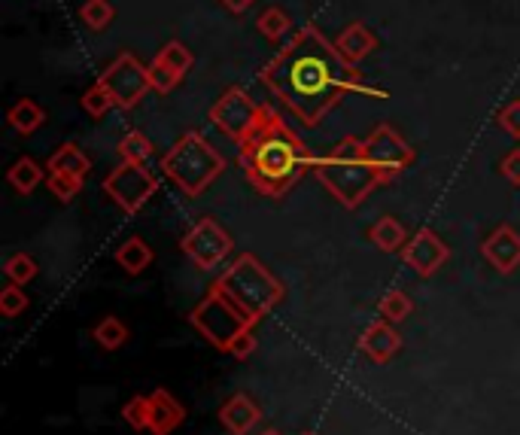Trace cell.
Returning <instances> with one entry per match:
<instances>
[{
    "instance_id": "cell-1",
    "label": "cell",
    "mask_w": 520,
    "mask_h": 435,
    "mask_svg": "<svg viewBox=\"0 0 520 435\" xmlns=\"http://www.w3.org/2000/svg\"><path fill=\"white\" fill-rule=\"evenodd\" d=\"M259 77L305 128H317L341 95L356 92L375 101L390 98L384 89L362 83L359 70L341 58L335 43H329L317 25H305L262 67Z\"/></svg>"
},
{
    "instance_id": "cell-2",
    "label": "cell",
    "mask_w": 520,
    "mask_h": 435,
    "mask_svg": "<svg viewBox=\"0 0 520 435\" xmlns=\"http://www.w3.org/2000/svg\"><path fill=\"white\" fill-rule=\"evenodd\" d=\"M238 165L262 195L283 198L314 165V159L305 140L283 122V116L265 107L253 131L238 143Z\"/></svg>"
},
{
    "instance_id": "cell-3",
    "label": "cell",
    "mask_w": 520,
    "mask_h": 435,
    "mask_svg": "<svg viewBox=\"0 0 520 435\" xmlns=\"http://www.w3.org/2000/svg\"><path fill=\"white\" fill-rule=\"evenodd\" d=\"M314 177L329 189V195L341 207H359L375 186L384 183L378 168L368 162L365 156V143L359 137H344L335 147L323 156L314 159Z\"/></svg>"
},
{
    "instance_id": "cell-4",
    "label": "cell",
    "mask_w": 520,
    "mask_h": 435,
    "mask_svg": "<svg viewBox=\"0 0 520 435\" xmlns=\"http://www.w3.org/2000/svg\"><path fill=\"white\" fill-rule=\"evenodd\" d=\"M162 171L183 195L198 198L222 171H226V159L219 156V150L204 134L186 131L162 156Z\"/></svg>"
},
{
    "instance_id": "cell-5",
    "label": "cell",
    "mask_w": 520,
    "mask_h": 435,
    "mask_svg": "<svg viewBox=\"0 0 520 435\" xmlns=\"http://www.w3.org/2000/svg\"><path fill=\"white\" fill-rule=\"evenodd\" d=\"M213 286H219L253 323H259L283 299V283L253 253L238 256Z\"/></svg>"
},
{
    "instance_id": "cell-6",
    "label": "cell",
    "mask_w": 520,
    "mask_h": 435,
    "mask_svg": "<svg viewBox=\"0 0 520 435\" xmlns=\"http://www.w3.org/2000/svg\"><path fill=\"white\" fill-rule=\"evenodd\" d=\"M189 323H192L210 344H216V347H222V350H229L232 341H235L238 335H244V332L253 329V320H250L226 293H222L219 286H213L210 293L204 296V302L192 311Z\"/></svg>"
},
{
    "instance_id": "cell-7",
    "label": "cell",
    "mask_w": 520,
    "mask_h": 435,
    "mask_svg": "<svg viewBox=\"0 0 520 435\" xmlns=\"http://www.w3.org/2000/svg\"><path fill=\"white\" fill-rule=\"evenodd\" d=\"M98 86L110 95L113 107L119 110H134L146 92L153 89V80H150V67H143L137 55L131 52H122L116 55L107 70L98 77Z\"/></svg>"
},
{
    "instance_id": "cell-8",
    "label": "cell",
    "mask_w": 520,
    "mask_h": 435,
    "mask_svg": "<svg viewBox=\"0 0 520 435\" xmlns=\"http://www.w3.org/2000/svg\"><path fill=\"white\" fill-rule=\"evenodd\" d=\"M262 110H265V104H256L241 86H232V89L222 92V98L210 107V122L226 137L241 143L253 131V125L259 122Z\"/></svg>"
},
{
    "instance_id": "cell-9",
    "label": "cell",
    "mask_w": 520,
    "mask_h": 435,
    "mask_svg": "<svg viewBox=\"0 0 520 435\" xmlns=\"http://www.w3.org/2000/svg\"><path fill=\"white\" fill-rule=\"evenodd\" d=\"M156 189H159V180L153 177V171H146V165H134V162H122L104 180V192L125 213H137L146 201L156 195Z\"/></svg>"
},
{
    "instance_id": "cell-10",
    "label": "cell",
    "mask_w": 520,
    "mask_h": 435,
    "mask_svg": "<svg viewBox=\"0 0 520 435\" xmlns=\"http://www.w3.org/2000/svg\"><path fill=\"white\" fill-rule=\"evenodd\" d=\"M362 143H365L368 162L378 168V174L384 177V183L393 180V177H399L414 162V150L408 147V140L393 125H387V122L378 125Z\"/></svg>"
},
{
    "instance_id": "cell-11",
    "label": "cell",
    "mask_w": 520,
    "mask_h": 435,
    "mask_svg": "<svg viewBox=\"0 0 520 435\" xmlns=\"http://www.w3.org/2000/svg\"><path fill=\"white\" fill-rule=\"evenodd\" d=\"M235 244H232V235L222 229L216 220L204 216L201 223H195L186 235H183V253L201 268V271H213L219 268L232 256Z\"/></svg>"
},
{
    "instance_id": "cell-12",
    "label": "cell",
    "mask_w": 520,
    "mask_h": 435,
    "mask_svg": "<svg viewBox=\"0 0 520 435\" xmlns=\"http://www.w3.org/2000/svg\"><path fill=\"white\" fill-rule=\"evenodd\" d=\"M192 61H195V58H192V52H189L186 43H180V40L165 43V46L159 49V55L153 58V64H150V80H153V89H156L159 95L174 92V89L183 83V77L189 74Z\"/></svg>"
},
{
    "instance_id": "cell-13",
    "label": "cell",
    "mask_w": 520,
    "mask_h": 435,
    "mask_svg": "<svg viewBox=\"0 0 520 435\" xmlns=\"http://www.w3.org/2000/svg\"><path fill=\"white\" fill-rule=\"evenodd\" d=\"M448 256H451L448 244H444L432 229H420V232H417V235L402 247V259H405V265L414 268L420 277L435 274L444 262H448Z\"/></svg>"
},
{
    "instance_id": "cell-14",
    "label": "cell",
    "mask_w": 520,
    "mask_h": 435,
    "mask_svg": "<svg viewBox=\"0 0 520 435\" xmlns=\"http://www.w3.org/2000/svg\"><path fill=\"white\" fill-rule=\"evenodd\" d=\"M484 259L499 271V274H511L520 265V232L511 226H499L481 247Z\"/></svg>"
},
{
    "instance_id": "cell-15",
    "label": "cell",
    "mask_w": 520,
    "mask_h": 435,
    "mask_svg": "<svg viewBox=\"0 0 520 435\" xmlns=\"http://www.w3.org/2000/svg\"><path fill=\"white\" fill-rule=\"evenodd\" d=\"M92 162L89 156L77 147V143H61V147L52 153L46 171H49V180H70V183H83L86 174H89Z\"/></svg>"
},
{
    "instance_id": "cell-16",
    "label": "cell",
    "mask_w": 520,
    "mask_h": 435,
    "mask_svg": "<svg viewBox=\"0 0 520 435\" xmlns=\"http://www.w3.org/2000/svg\"><path fill=\"white\" fill-rule=\"evenodd\" d=\"M399 347H402V338H399V332L390 320L371 323L359 338V350L375 362H390V356H396Z\"/></svg>"
},
{
    "instance_id": "cell-17",
    "label": "cell",
    "mask_w": 520,
    "mask_h": 435,
    "mask_svg": "<svg viewBox=\"0 0 520 435\" xmlns=\"http://www.w3.org/2000/svg\"><path fill=\"white\" fill-rule=\"evenodd\" d=\"M335 49L341 52V58L347 61V64H359V61H365L371 52L378 49V37L371 34L362 22H350L341 34H338V40H335Z\"/></svg>"
},
{
    "instance_id": "cell-18",
    "label": "cell",
    "mask_w": 520,
    "mask_h": 435,
    "mask_svg": "<svg viewBox=\"0 0 520 435\" xmlns=\"http://www.w3.org/2000/svg\"><path fill=\"white\" fill-rule=\"evenodd\" d=\"M183 417H186L183 405H180L168 390H156V393L150 396V429H153L156 435L174 432V429L183 423Z\"/></svg>"
},
{
    "instance_id": "cell-19",
    "label": "cell",
    "mask_w": 520,
    "mask_h": 435,
    "mask_svg": "<svg viewBox=\"0 0 520 435\" xmlns=\"http://www.w3.org/2000/svg\"><path fill=\"white\" fill-rule=\"evenodd\" d=\"M262 411L256 408V402L250 396H232L219 411V420L232 435H247L256 423H259Z\"/></svg>"
},
{
    "instance_id": "cell-20",
    "label": "cell",
    "mask_w": 520,
    "mask_h": 435,
    "mask_svg": "<svg viewBox=\"0 0 520 435\" xmlns=\"http://www.w3.org/2000/svg\"><path fill=\"white\" fill-rule=\"evenodd\" d=\"M368 238H371V244H375L378 250H384V253L402 250V247L408 244V238H405V226L396 220V216H381V220H378L375 226H371Z\"/></svg>"
},
{
    "instance_id": "cell-21",
    "label": "cell",
    "mask_w": 520,
    "mask_h": 435,
    "mask_svg": "<svg viewBox=\"0 0 520 435\" xmlns=\"http://www.w3.org/2000/svg\"><path fill=\"white\" fill-rule=\"evenodd\" d=\"M116 262L128 271V274H140V271H146L150 268V262H153V247L146 244L143 238H128L119 250H116Z\"/></svg>"
},
{
    "instance_id": "cell-22",
    "label": "cell",
    "mask_w": 520,
    "mask_h": 435,
    "mask_svg": "<svg viewBox=\"0 0 520 435\" xmlns=\"http://www.w3.org/2000/svg\"><path fill=\"white\" fill-rule=\"evenodd\" d=\"M43 119H46L43 107H40L37 101H31V98L16 101V104L10 107V113H7V122H10L19 134H34V131L43 125Z\"/></svg>"
},
{
    "instance_id": "cell-23",
    "label": "cell",
    "mask_w": 520,
    "mask_h": 435,
    "mask_svg": "<svg viewBox=\"0 0 520 435\" xmlns=\"http://www.w3.org/2000/svg\"><path fill=\"white\" fill-rule=\"evenodd\" d=\"M116 150H119V159H122V162L146 165V159L153 156V143H150V137L140 134V131H128V134L119 140Z\"/></svg>"
},
{
    "instance_id": "cell-24",
    "label": "cell",
    "mask_w": 520,
    "mask_h": 435,
    "mask_svg": "<svg viewBox=\"0 0 520 435\" xmlns=\"http://www.w3.org/2000/svg\"><path fill=\"white\" fill-rule=\"evenodd\" d=\"M10 183H13V189L16 192H22V195H28V192H34L40 183H43V168L34 162V159H19L13 168H10Z\"/></svg>"
},
{
    "instance_id": "cell-25",
    "label": "cell",
    "mask_w": 520,
    "mask_h": 435,
    "mask_svg": "<svg viewBox=\"0 0 520 435\" xmlns=\"http://www.w3.org/2000/svg\"><path fill=\"white\" fill-rule=\"evenodd\" d=\"M256 28H259V34H262V37H268V40H280V37H286V34H289L292 19H289V16L280 10V7H268V10H262V13H259Z\"/></svg>"
},
{
    "instance_id": "cell-26",
    "label": "cell",
    "mask_w": 520,
    "mask_h": 435,
    "mask_svg": "<svg viewBox=\"0 0 520 435\" xmlns=\"http://www.w3.org/2000/svg\"><path fill=\"white\" fill-rule=\"evenodd\" d=\"M95 341L104 347V350H119L125 341H128V329L122 320L116 317H104L98 326H95Z\"/></svg>"
},
{
    "instance_id": "cell-27",
    "label": "cell",
    "mask_w": 520,
    "mask_h": 435,
    "mask_svg": "<svg viewBox=\"0 0 520 435\" xmlns=\"http://www.w3.org/2000/svg\"><path fill=\"white\" fill-rule=\"evenodd\" d=\"M80 16H83V22H86L92 31H104V28L113 22L116 10H113L110 0H86L83 10H80Z\"/></svg>"
},
{
    "instance_id": "cell-28",
    "label": "cell",
    "mask_w": 520,
    "mask_h": 435,
    "mask_svg": "<svg viewBox=\"0 0 520 435\" xmlns=\"http://www.w3.org/2000/svg\"><path fill=\"white\" fill-rule=\"evenodd\" d=\"M4 274L10 277V283L25 286V283H31V280L37 277V262H34L28 253H13V256L7 259V265H4Z\"/></svg>"
},
{
    "instance_id": "cell-29",
    "label": "cell",
    "mask_w": 520,
    "mask_h": 435,
    "mask_svg": "<svg viewBox=\"0 0 520 435\" xmlns=\"http://www.w3.org/2000/svg\"><path fill=\"white\" fill-rule=\"evenodd\" d=\"M411 299L405 296V293H399V289H393V293H387L384 299H381V317L384 320H390V323H402L408 314H411Z\"/></svg>"
},
{
    "instance_id": "cell-30",
    "label": "cell",
    "mask_w": 520,
    "mask_h": 435,
    "mask_svg": "<svg viewBox=\"0 0 520 435\" xmlns=\"http://www.w3.org/2000/svg\"><path fill=\"white\" fill-rule=\"evenodd\" d=\"M122 417L131 429H150V399L146 396H134L125 408H122Z\"/></svg>"
},
{
    "instance_id": "cell-31",
    "label": "cell",
    "mask_w": 520,
    "mask_h": 435,
    "mask_svg": "<svg viewBox=\"0 0 520 435\" xmlns=\"http://www.w3.org/2000/svg\"><path fill=\"white\" fill-rule=\"evenodd\" d=\"M28 308V296L22 293L19 283H10L7 289H0V314L4 317H19Z\"/></svg>"
},
{
    "instance_id": "cell-32",
    "label": "cell",
    "mask_w": 520,
    "mask_h": 435,
    "mask_svg": "<svg viewBox=\"0 0 520 435\" xmlns=\"http://www.w3.org/2000/svg\"><path fill=\"white\" fill-rule=\"evenodd\" d=\"M83 107H86V113H89V116H95V119H98V116H104V113L113 107V101H110V95H107V92H104V89L95 83V86H92V89L83 95Z\"/></svg>"
},
{
    "instance_id": "cell-33",
    "label": "cell",
    "mask_w": 520,
    "mask_h": 435,
    "mask_svg": "<svg viewBox=\"0 0 520 435\" xmlns=\"http://www.w3.org/2000/svg\"><path fill=\"white\" fill-rule=\"evenodd\" d=\"M496 125H499L505 134L520 137V98H517V101H511V104H505V107L496 113Z\"/></svg>"
},
{
    "instance_id": "cell-34",
    "label": "cell",
    "mask_w": 520,
    "mask_h": 435,
    "mask_svg": "<svg viewBox=\"0 0 520 435\" xmlns=\"http://www.w3.org/2000/svg\"><path fill=\"white\" fill-rule=\"evenodd\" d=\"M499 171H502V177H505L511 186H520V150H511V153L502 159Z\"/></svg>"
},
{
    "instance_id": "cell-35",
    "label": "cell",
    "mask_w": 520,
    "mask_h": 435,
    "mask_svg": "<svg viewBox=\"0 0 520 435\" xmlns=\"http://www.w3.org/2000/svg\"><path fill=\"white\" fill-rule=\"evenodd\" d=\"M253 350H256V338H253V329H250V332H244V335H238V338L232 341V347H229V353H232V356H238V359L250 356Z\"/></svg>"
},
{
    "instance_id": "cell-36",
    "label": "cell",
    "mask_w": 520,
    "mask_h": 435,
    "mask_svg": "<svg viewBox=\"0 0 520 435\" xmlns=\"http://www.w3.org/2000/svg\"><path fill=\"white\" fill-rule=\"evenodd\" d=\"M219 4L222 7H226L229 13H235V16H241V13H247L253 4H256V0H219Z\"/></svg>"
},
{
    "instance_id": "cell-37",
    "label": "cell",
    "mask_w": 520,
    "mask_h": 435,
    "mask_svg": "<svg viewBox=\"0 0 520 435\" xmlns=\"http://www.w3.org/2000/svg\"><path fill=\"white\" fill-rule=\"evenodd\" d=\"M265 435H277V432H265Z\"/></svg>"
}]
</instances>
